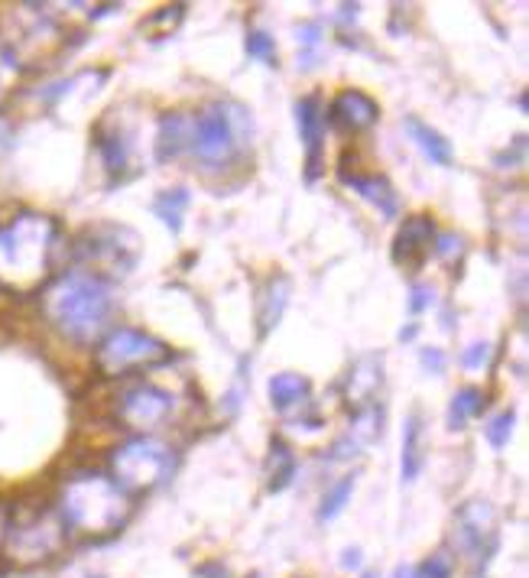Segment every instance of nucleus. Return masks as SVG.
<instances>
[{
  "label": "nucleus",
  "instance_id": "obj_1",
  "mask_svg": "<svg viewBox=\"0 0 529 578\" xmlns=\"http://www.w3.org/2000/svg\"><path fill=\"white\" fill-rule=\"evenodd\" d=\"M114 309L111 287L92 273H69L46 292V312L52 326L72 341H92L107 326Z\"/></svg>",
  "mask_w": 529,
  "mask_h": 578
},
{
  "label": "nucleus",
  "instance_id": "obj_2",
  "mask_svg": "<svg viewBox=\"0 0 529 578\" xmlns=\"http://www.w3.org/2000/svg\"><path fill=\"white\" fill-rule=\"evenodd\" d=\"M253 134V124L241 104H211L193 117L189 149L205 166H225L241 153Z\"/></svg>",
  "mask_w": 529,
  "mask_h": 578
},
{
  "label": "nucleus",
  "instance_id": "obj_3",
  "mask_svg": "<svg viewBox=\"0 0 529 578\" xmlns=\"http://www.w3.org/2000/svg\"><path fill=\"white\" fill-rule=\"evenodd\" d=\"M62 514L75 530L114 533L127 520V497L114 482L85 475L65 487Z\"/></svg>",
  "mask_w": 529,
  "mask_h": 578
},
{
  "label": "nucleus",
  "instance_id": "obj_4",
  "mask_svg": "<svg viewBox=\"0 0 529 578\" xmlns=\"http://www.w3.org/2000/svg\"><path fill=\"white\" fill-rule=\"evenodd\" d=\"M55 238V228L49 218L23 215L10 228L0 231V277H10L13 283L37 280L46 273L49 247Z\"/></svg>",
  "mask_w": 529,
  "mask_h": 578
},
{
  "label": "nucleus",
  "instance_id": "obj_5",
  "mask_svg": "<svg viewBox=\"0 0 529 578\" xmlns=\"http://www.w3.org/2000/svg\"><path fill=\"white\" fill-rule=\"evenodd\" d=\"M173 448L159 438H131L111 458L114 478L121 491H153L173 475Z\"/></svg>",
  "mask_w": 529,
  "mask_h": 578
},
{
  "label": "nucleus",
  "instance_id": "obj_6",
  "mask_svg": "<svg viewBox=\"0 0 529 578\" xmlns=\"http://www.w3.org/2000/svg\"><path fill=\"white\" fill-rule=\"evenodd\" d=\"M163 361H169V348L137 329L111 332L97 351V368L107 378H121L134 368H149V364H163Z\"/></svg>",
  "mask_w": 529,
  "mask_h": 578
},
{
  "label": "nucleus",
  "instance_id": "obj_7",
  "mask_svg": "<svg viewBox=\"0 0 529 578\" xmlns=\"http://www.w3.org/2000/svg\"><path fill=\"white\" fill-rule=\"evenodd\" d=\"M497 543V517L487 500H471L461 507L455 520V546L468 559H487Z\"/></svg>",
  "mask_w": 529,
  "mask_h": 578
},
{
  "label": "nucleus",
  "instance_id": "obj_8",
  "mask_svg": "<svg viewBox=\"0 0 529 578\" xmlns=\"http://www.w3.org/2000/svg\"><path fill=\"white\" fill-rule=\"evenodd\" d=\"M62 533H59V524L49 517V514H33L20 524L10 527V536H7V546L13 553V559H23V562H40L46 559L49 553L59 546Z\"/></svg>",
  "mask_w": 529,
  "mask_h": 578
},
{
  "label": "nucleus",
  "instance_id": "obj_9",
  "mask_svg": "<svg viewBox=\"0 0 529 578\" xmlns=\"http://www.w3.org/2000/svg\"><path fill=\"white\" fill-rule=\"evenodd\" d=\"M169 413H173V396L159 386L137 384L121 396V416L134 430H149L163 423Z\"/></svg>",
  "mask_w": 529,
  "mask_h": 578
},
{
  "label": "nucleus",
  "instance_id": "obj_10",
  "mask_svg": "<svg viewBox=\"0 0 529 578\" xmlns=\"http://www.w3.org/2000/svg\"><path fill=\"white\" fill-rule=\"evenodd\" d=\"M435 250V225L426 215H413L406 218V225L400 228L396 241H393V260L406 270H419Z\"/></svg>",
  "mask_w": 529,
  "mask_h": 578
},
{
  "label": "nucleus",
  "instance_id": "obj_11",
  "mask_svg": "<svg viewBox=\"0 0 529 578\" xmlns=\"http://www.w3.org/2000/svg\"><path fill=\"white\" fill-rule=\"evenodd\" d=\"M384 433V410L381 406H364L354 423L348 426V433L332 445V458L335 462H348L354 455H361L367 445H374V438Z\"/></svg>",
  "mask_w": 529,
  "mask_h": 578
},
{
  "label": "nucleus",
  "instance_id": "obj_12",
  "mask_svg": "<svg viewBox=\"0 0 529 578\" xmlns=\"http://www.w3.org/2000/svg\"><path fill=\"white\" fill-rule=\"evenodd\" d=\"M329 117H332V124H335L338 131H354V134H357V131H367V127L377 124L381 107H377V101L371 95L348 89V92H341V95L332 101Z\"/></svg>",
  "mask_w": 529,
  "mask_h": 578
},
{
  "label": "nucleus",
  "instance_id": "obj_13",
  "mask_svg": "<svg viewBox=\"0 0 529 578\" xmlns=\"http://www.w3.org/2000/svg\"><path fill=\"white\" fill-rule=\"evenodd\" d=\"M295 121H299L302 144L309 149V179H315L319 176V163H322V137H325V111H322V101L315 95L302 97L295 104Z\"/></svg>",
  "mask_w": 529,
  "mask_h": 578
},
{
  "label": "nucleus",
  "instance_id": "obj_14",
  "mask_svg": "<svg viewBox=\"0 0 529 578\" xmlns=\"http://www.w3.org/2000/svg\"><path fill=\"white\" fill-rule=\"evenodd\" d=\"M344 186H351L354 193L361 195L364 202H371L384 218H396L400 215V198L393 193V186L386 183L384 176H361V173H341Z\"/></svg>",
  "mask_w": 529,
  "mask_h": 578
},
{
  "label": "nucleus",
  "instance_id": "obj_15",
  "mask_svg": "<svg viewBox=\"0 0 529 578\" xmlns=\"http://www.w3.org/2000/svg\"><path fill=\"white\" fill-rule=\"evenodd\" d=\"M403 131H406V137L413 141V144L423 149V156L435 163V166H452V144L429 127L426 121H419V117H403Z\"/></svg>",
  "mask_w": 529,
  "mask_h": 578
},
{
  "label": "nucleus",
  "instance_id": "obj_16",
  "mask_svg": "<svg viewBox=\"0 0 529 578\" xmlns=\"http://www.w3.org/2000/svg\"><path fill=\"white\" fill-rule=\"evenodd\" d=\"M384 384V354H367L351 368L348 378V393L357 403H367V396H374V390Z\"/></svg>",
  "mask_w": 529,
  "mask_h": 578
},
{
  "label": "nucleus",
  "instance_id": "obj_17",
  "mask_svg": "<svg viewBox=\"0 0 529 578\" xmlns=\"http://www.w3.org/2000/svg\"><path fill=\"white\" fill-rule=\"evenodd\" d=\"M189 131H193V117H183V114L163 117L159 134H156V156L173 159V156L186 153L189 149Z\"/></svg>",
  "mask_w": 529,
  "mask_h": 578
},
{
  "label": "nucleus",
  "instance_id": "obj_18",
  "mask_svg": "<svg viewBox=\"0 0 529 578\" xmlns=\"http://www.w3.org/2000/svg\"><path fill=\"white\" fill-rule=\"evenodd\" d=\"M419 468H423V420L419 413H409L403 426V482H413Z\"/></svg>",
  "mask_w": 529,
  "mask_h": 578
},
{
  "label": "nucleus",
  "instance_id": "obj_19",
  "mask_svg": "<svg viewBox=\"0 0 529 578\" xmlns=\"http://www.w3.org/2000/svg\"><path fill=\"white\" fill-rule=\"evenodd\" d=\"M270 400L280 413H289V410H295L309 400V381L299 378V374H277L270 381Z\"/></svg>",
  "mask_w": 529,
  "mask_h": 578
},
{
  "label": "nucleus",
  "instance_id": "obj_20",
  "mask_svg": "<svg viewBox=\"0 0 529 578\" xmlns=\"http://www.w3.org/2000/svg\"><path fill=\"white\" fill-rule=\"evenodd\" d=\"M484 410V390L478 386H465L452 396V406H448V430H465V423L471 416H478Z\"/></svg>",
  "mask_w": 529,
  "mask_h": 578
},
{
  "label": "nucleus",
  "instance_id": "obj_21",
  "mask_svg": "<svg viewBox=\"0 0 529 578\" xmlns=\"http://www.w3.org/2000/svg\"><path fill=\"white\" fill-rule=\"evenodd\" d=\"M186 205H189V193H186V189H169V193H163L153 202V211H156V218H159L173 235H179V231H183Z\"/></svg>",
  "mask_w": 529,
  "mask_h": 578
},
{
  "label": "nucleus",
  "instance_id": "obj_22",
  "mask_svg": "<svg viewBox=\"0 0 529 578\" xmlns=\"http://www.w3.org/2000/svg\"><path fill=\"white\" fill-rule=\"evenodd\" d=\"M267 472H270V491H283L292 475H295V458L287 445H273L270 452V462H267Z\"/></svg>",
  "mask_w": 529,
  "mask_h": 578
},
{
  "label": "nucleus",
  "instance_id": "obj_23",
  "mask_svg": "<svg viewBox=\"0 0 529 578\" xmlns=\"http://www.w3.org/2000/svg\"><path fill=\"white\" fill-rule=\"evenodd\" d=\"M351 491H354V478H341V482L325 494V500H322V510H319V517L322 520H335L338 514L344 510V504H348V497H351Z\"/></svg>",
  "mask_w": 529,
  "mask_h": 578
},
{
  "label": "nucleus",
  "instance_id": "obj_24",
  "mask_svg": "<svg viewBox=\"0 0 529 578\" xmlns=\"http://www.w3.org/2000/svg\"><path fill=\"white\" fill-rule=\"evenodd\" d=\"M484 435H487V442H490L494 448H504V445L510 442V435H514V410L497 413V416L484 426Z\"/></svg>",
  "mask_w": 529,
  "mask_h": 578
},
{
  "label": "nucleus",
  "instance_id": "obj_25",
  "mask_svg": "<svg viewBox=\"0 0 529 578\" xmlns=\"http://www.w3.org/2000/svg\"><path fill=\"white\" fill-rule=\"evenodd\" d=\"M273 292H277V280L270 283L267 289V299H263V309H260V322H263V332H270L277 322H280V316H283V306H287V292L280 296V299H273Z\"/></svg>",
  "mask_w": 529,
  "mask_h": 578
},
{
  "label": "nucleus",
  "instance_id": "obj_26",
  "mask_svg": "<svg viewBox=\"0 0 529 578\" xmlns=\"http://www.w3.org/2000/svg\"><path fill=\"white\" fill-rule=\"evenodd\" d=\"M299 47H305L299 69H312V65H315V52L322 47V37H319V27H315V23H305V27L299 30Z\"/></svg>",
  "mask_w": 529,
  "mask_h": 578
},
{
  "label": "nucleus",
  "instance_id": "obj_27",
  "mask_svg": "<svg viewBox=\"0 0 529 578\" xmlns=\"http://www.w3.org/2000/svg\"><path fill=\"white\" fill-rule=\"evenodd\" d=\"M247 52H250V59H260V62H267V65H273V59H277L273 40H270L267 33H260V30H253V33L247 37Z\"/></svg>",
  "mask_w": 529,
  "mask_h": 578
},
{
  "label": "nucleus",
  "instance_id": "obj_28",
  "mask_svg": "<svg viewBox=\"0 0 529 578\" xmlns=\"http://www.w3.org/2000/svg\"><path fill=\"white\" fill-rule=\"evenodd\" d=\"M452 572H455V559L448 553H435L419 569V578H452Z\"/></svg>",
  "mask_w": 529,
  "mask_h": 578
},
{
  "label": "nucleus",
  "instance_id": "obj_29",
  "mask_svg": "<svg viewBox=\"0 0 529 578\" xmlns=\"http://www.w3.org/2000/svg\"><path fill=\"white\" fill-rule=\"evenodd\" d=\"M490 344L487 341H478V344H471L468 351H465V358H461V364L468 368V371H484L487 364H490Z\"/></svg>",
  "mask_w": 529,
  "mask_h": 578
},
{
  "label": "nucleus",
  "instance_id": "obj_30",
  "mask_svg": "<svg viewBox=\"0 0 529 578\" xmlns=\"http://www.w3.org/2000/svg\"><path fill=\"white\" fill-rule=\"evenodd\" d=\"M426 306H433V289L416 287L413 289V299H409V309H413V312H423Z\"/></svg>",
  "mask_w": 529,
  "mask_h": 578
},
{
  "label": "nucleus",
  "instance_id": "obj_31",
  "mask_svg": "<svg viewBox=\"0 0 529 578\" xmlns=\"http://www.w3.org/2000/svg\"><path fill=\"white\" fill-rule=\"evenodd\" d=\"M423 364H426L429 371H435V374H442V371H445V354L426 348V351H423Z\"/></svg>",
  "mask_w": 529,
  "mask_h": 578
},
{
  "label": "nucleus",
  "instance_id": "obj_32",
  "mask_svg": "<svg viewBox=\"0 0 529 578\" xmlns=\"http://www.w3.org/2000/svg\"><path fill=\"white\" fill-rule=\"evenodd\" d=\"M393 578H419V569H416V566H400V569L393 572Z\"/></svg>",
  "mask_w": 529,
  "mask_h": 578
},
{
  "label": "nucleus",
  "instance_id": "obj_33",
  "mask_svg": "<svg viewBox=\"0 0 529 578\" xmlns=\"http://www.w3.org/2000/svg\"><path fill=\"white\" fill-rule=\"evenodd\" d=\"M357 562H361V553H357V549H348V553H344V566L351 569V566H357Z\"/></svg>",
  "mask_w": 529,
  "mask_h": 578
}]
</instances>
